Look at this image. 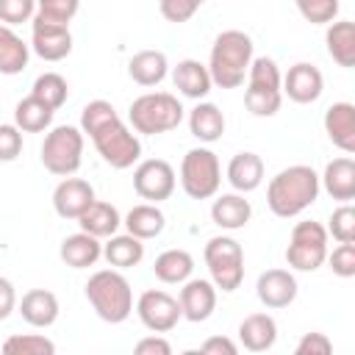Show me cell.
Masks as SVG:
<instances>
[{"mask_svg":"<svg viewBox=\"0 0 355 355\" xmlns=\"http://www.w3.org/2000/svg\"><path fill=\"white\" fill-rule=\"evenodd\" d=\"M319 175L308 164H294L280 169L266 186V205L275 216L291 219L311 208L319 197Z\"/></svg>","mask_w":355,"mask_h":355,"instance_id":"cell-1","label":"cell"},{"mask_svg":"<svg viewBox=\"0 0 355 355\" xmlns=\"http://www.w3.org/2000/svg\"><path fill=\"white\" fill-rule=\"evenodd\" d=\"M252 61V39L244 31H222L214 44H211V55H208V72L211 80L219 89H239L247 78Z\"/></svg>","mask_w":355,"mask_h":355,"instance_id":"cell-2","label":"cell"},{"mask_svg":"<svg viewBox=\"0 0 355 355\" xmlns=\"http://www.w3.org/2000/svg\"><path fill=\"white\" fill-rule=\"evenodd\" d=\"M86 300L108 324H122L133 313V288L119 269H100L86 280Z\"/></svg>","mask_w":355,"mask_h":355,"instance_id":"cell-3","label":"cell"},{"mask_svg":"<svg viewBox=\"0 0 355 355\" xmlns=\"http://www.w3.org/2000/svg\"><path fill=\"white\" fill-rule=\"evenodd\" d=\"M130 128L141 136H158L169 133L183 122V105L169 92H147L136 97L128 108Z\"/></svg>","mask_w":355,"mask_h":355,"instance_id":"cell-4","label":"cell"},{"mask_svg":"<svg viewBox=\"0 0 355 355\" xmlns=\"http://www.w3.org/2000/svg\"><path fill=\"white\" fill-rule=\"evenodd\" d=\"M283 103V75L269 55H258L247 69L244 105L252 116H275Z\"/></svg>","mask_w":355,"mask_h":355,"instance_id":"cell-5","label":"cell"},{"mask_svg":"<svg viewBox=\"0 0 355 355\" xmlns=\"http://www.w3.org/2000/svg\"><path fill=\"white\" fill-rule=\"evenodd\" d=\"M94 141V150L100 153V158L114 166V169H130L139 158H141V141L139 136L119 119V114L108 116L103 125H97L94 130L86 133Z\"/></svg>","mask_w":355,"mask_h":355,"instance_id":"cell-6","label":"cell"},{"mask_svg":"<svg viewBox=\"0 0 355 355\" xmlns=\"http://www.w3.org/2000/svg\"><path fill=\"white\" fill-rule=\"evenodd\" d=\"M42 166L55 178H69L83 161V130L75 125L53 128L42 141Z\"/></svg>","mask_w":355,"mask_h":355,"instance_id":"cell-7","label":"cell"},{"mask_svg":"<svg viewBox=\"0 0 355 355\" xmlns=\"http://www.w3.org/2000/svg\"><path fill=\"white\" fill-rule=\"evenodd\" d=\"M205 266L216 291H236L244 280V250L230 236H214L205 244Z\"/></svg>","mask_w":355,"mask_h":355,"instance_id":"cell-8","label":"cell"},{"mask_svg":"<svg viewBox=\"0 0 355 355\" xmlns=\"http://www.w3.org/2000/svg\"><path fill=\"white\" fill-rule=\"evenodd\" d=\"M180 186L191 200L216 197L222 186V166L216 153L208 147H191L180 161Z\"/></svg>","mask_w":355,"mask_h":355,"instance_id":"cell-9","label":"cell"},{"mask_svg":"<svg viewBox=\"0 0 355 355\" xmlns=\"http://www.w3.org/2000/svg\"><path fill=\"white\" fill-rule=\"evenodd\" d=\"M327 258V230L324 225L305 219L291 227L288 247H286V263L297 272H316Z\"/></svg>","mask_w":355,"mask_h":355,"instance_id":"cell-10","label":"cell"},{"mask_svg":"<svg viewBox=\"0 0 355 355\" xmlns=\"http://www.w3.org/2000/svg\"><path fill=\"white\" fill-rule=\"evenodd\" d=\"M178 186L175 169L164 158H147L133 169V191L147 202H164L172 197Z\"/></svg>","mask_w":355,"mask_h":355,"instance_id":"cell-11","label":"cell"},{"mask_svg":"<svg viewBox=\"0 0 355 355\" xmlns=\"http://www.w3.org/2000/svg\"><path fill=\"white\" fill-rule=\"evenodd\" d=\"M136 313L139 322L153 330V333H169L172 327H178L180 316V302L178 297L161 291V288H150L136 300Z\"/></svg>","mask_w":355,"mask_h":355,"instance_id":"cell-12","label":"cell"},{"mask_svg":"<svg viewBox=\"0 0 355 355\" xmlns=\"http://www.w3.org/2000/svg\"><path fill=\"white\" fill-rule=\"evenodd\" d=\"M31 50L42 61H61L72 53V33L64 22H47L42 17L31 19Z\"/></svg>","mask_w":355,"mask_h":355,"instance_id":"cell-13","label":"cell"},{"mask_svg":"<svg viewBox=\"0 0 355 355\" xmlns=\"http://www.w3.org/2000/svg\"><path fill=\"white\" fill-rule=\"evenodd\" d=\"M322 92H324V78H322L319 67H313L308 61L288 67V72L283 75V94L291 103H300V105L316 103L322 97Z\"/></svg>","mask_w":355,"mask_h":355,"instance_id":"cell-14","label":"cell"},{"mask_svg":"<svg viewBox=\"0 0 355 355\" xmlns=\"http://www.w3.org/2000/svg\"><path fill=\"white\" fill-rule=\"evenodd\" d=\"M297 291H300L297 277L288 269H266L258 275V283H255V294H258L261 305L272 308V311L288 308L297 300Z\"/></svg>","mask_w":355,"mask_h":355,"instance_id":"cell-15","label":"cell"},{"mask_svg":"<svg viewBox=\"0 0 355 355\" xmlns=\"http://www.w3.org/2000/svg\"><path fill=\"white\" fill-rule=\"evenodd\" d=\"M94 189L89 180L83 178H64L55 189H53V208L61 219H78L92 202H94Z\"/></svg>","mask_w":355,"mask_h":355,"instance_id":"cell-16","label":"cell"},{"mask_svg":"<svg viewBox=\"0 0 355 355\" xmlns=\"http://www.w3.org/2000/svg\"><path fill=\"white\" fill-rule=\"evenodd\" d=\"M178 302H180V316L183 319L205 322L216 308V286L211 280H202V277H194V280L189 277V280H183Z\"/></svg>","mask_w":355,"mask_h":355,"instance_id":"cell-17","label":"cell"},{"mask_svg":"<svg viewBox=\"0 0 355 355\" xmlns=\"http://www.w3.org/2000/svg\"><path fill=\"white\" fill-rule=\"evenodd\" d=\"M324 133L341 153H355V105L352 103H333L324 111Z\"/></svg>","mask_w":355,"mask_h":355,"instance_id":"cell-18","label":"cell"},{"mask_svg":"<svg viewBox=\"0 0 355 355\" xmlns=\"http://www.w3.org/2000/svg\"><path fill=\"white\" fill-rule=\"evenodd\" d=\"M19 316L31 324V327H50L58 319V297L47 288H31L22 294V300L17 302Z\"/></svg>","mask_w":355,"mask_h":355,"instance_id":"cell-19","label":"cell"},{"mask_svg":"<svg viewBox=\"0 0 355 355\" xmlns=\"http://www.w3.org/2000/svg\"><path fill=\"white\" fill-rule=\"evenodd\" d=\"M172 83H175V89H178L183 97H189V100H202V97H208V92H211V86H214L208 67L200 64L197 58H183V61H178V67L172 69Z\"/></svg>","mask_w":355,"mask_h":355,"instance_id":"cell-20","label":"cell"},{"mask_svg":"<svg viewBox=\"0 0 355 355\" xmlns=\"http://www.w3.org/2000/svg\"><path fill=\"white\" fill-rule=\"evenodd\" d=\"M58 255L72 269H89L103 258V244H100L97 236H92L86 230H78V233H72L61 241Z\"/></svg>","mask_w":355,"mask_h":355,"instance_id":"cell-21","label":"cell"},{"mask_svg":"<svg viewBox=\"0 0 355 355\" xmlns=\"http://www.w3.org/2000/svg\"><path fill=\"white\" fill-rule=\"evenodd\" d=\"M277 341V322L269 313H250L239 324V344L250 352H266Z\"/></svg>","mask_w":355,"mask_h":355,"instance_id":"cell-22","label":"cell"},{"mask_svg":"<svg viewBox=\"0 0 355 355\" xmlns=\"http://www.w3.org/2000/svg\"><path fill=\"white\" fill-rule=\"evenodd\" d=\"M227 183L239 194H250L263 183V161L258 153H236L227 164Z\"/></svg>","mask_w":355,"mask_h":355,"instance_id":"cell-23","label":"cell"},{"mask_svg":"<svg viewBox=\"0 0 355 355\" xmlns=\"http://www.w3.org/2000/svg\"><path fill=\"white\" fill-rule=\"evenodd\" d=\"M319 186H324V191L333 200H341V202L355 200V161L349 155L333 158L324 166V172L319 178Z\"/></svg>","mask_w":355,"mask_h":355,"instance_id":"cell-24","label":"cell"},{"mask_svg":"<svg viewBox=\"0 0 355 355\" xmlns=\"http://www.w3.org/2000/svg\"><path fill=\"white\" fill-rule=\"evenodd\" d=\"M252 216V205L250 200H244V194L230 191V194H219L211 205V219L214 225H219L222 230H241Z\"/></svg>","mask_w":355,"mask_h":355,"instance_id":"cell-25","label":"cell"},{"mask_svg":"<svg viewBox=\"0 0 355 355\" xmlns=\"http://www.w3.org/2000/svg\"><path fill=\"white\" fill-rule=\"evenodd\" d=\"M169 72V61L161 50H139L130 61H128V75L133 83L150 89L158 86Z\"/></svg>","mask_w":355,"mask_h":355,"instance_id":"cell-26","label":"cell"},{"mask_svg":"<svg viewBox=\"0 0 355 355\" xmlns=\"http://www.w3.org/2000/svg\"><path fill=\"white\" fill-rule=\"evenodd\" d=\"M122 225H125V230H128L130 236L147 241V239H155V236L164 233L166 216H164V211H161L155 202H141V205H133V208L125 214Z\"/></svg>","mask_w":355,"mask_h":355,"instance_id":"cell-27","label":"cell"},{"mask_svg":"<svg viewBox=\"0 0 355 355\" xmlns=\"http://www.w3.org/2000/svg\"><path fill=\"white\" fill-rule=\"evenodd\" d=\"M324 42H327L330 58L338 67H344V69L355 67V25L349 19H333L327 25Z\"/></svg>","mask_w":355,"mask_h":355,"instance_id":"cell-28","label":"cell"},{"mask_svg":"<svg viewBox=\"0 0 355 355\" xmlns=\"http://www.w3.org/2000/svg\"><path fill=\"white\" fill-rule=\"evenodd\" d=\"M78 225H80V230H86V233H92V236H97V239H108V236H114V233L119 230L122 216H119L116 205H111V202H105V200H94V202L78 216Z\"/></svg>","mask_w":355,"mask_h":355,"instance_id":"cell-29","label":"cell"},{"mask_svg":"<svg viewBox=\"0 0 355 355\" xmlns=\"http://www.w3.org/2000/svg\"><path fill=\"white\" fill-rule=\"evenodd\" d=\"M189 130L194 139H200L205 144L219 141L225 133V114L214 103H197L189 111Z\"/></svg>","mask_w":355,"mask_h":355,"instance_id":"cell-30","label":"cell"},{"mask_svg":"<svg viewBox=\"0 0 355 355\" xmlns=\"http://www.w3.org/2000/svg\"><path fill=\"white\" fill-rule=\"evenodd\" d=\"M103 258L108 261V266L114 269H130V266H139L141 258H144V244L141 239L130 236V233H114L108 236V241L103 244Z\"/></svg>","mask_w":355,"mask_h":355,"instance_id":"cell-31","label":"cell"},{"mask_svg":"<svg viewBox=\"0 0 355 355\" xmlns=\"http://www.w3.org/2000/svg\"><path fill=\"white\" fill-rule=\"evenodd\" d=\"M28 58H31V44H25L11 25L0 22V75H19L28 67Z\"/></svg>","mask_w":355,"mask_h":355,"instance_id":"cell-32","label":"cell"},{"mask_svg":"<svg viewBox=\"0 0 355 355\" xmlns=\"http://www.w3.org/2000/svg\"><path fill=\"white\" fill-rule=\"evenodd\" d=\"M53 114H55V108H50L44 100L28 94V97H22V100L17 103V108H14V125H17L22 133H42V130L50 128Z\"/></svg>","mask_w":355,"mask_h":355,"instance_id":"cell-33","label":"cell"},{"mask_svg":"<svg viewBox=\"0 0 355 355\" xmlns=\"http://www.w3.org/2000/svg\"><path fill=\"white\" fill-rule=\"evenodd\" d=\"M191 272H194V258H191V252H186V250H180V247L164 250V252L155 258V263H153V275H155L161 283H169V286L189 280Z\"/></svg>","mask_w":355,"mask_h":355,"instance_id":"cell-34","label":"cell"},{"mask_svg":"<svg viewBox=\"0 0 355 355\" xmlns=\"http://www.w3.org/2000/svg\"><path fill=\"white\" fill-rule=\"evenodd\" d=\"M31 94L39 97V100H44L50 108L58 111V108L67 103V97H69V86H67V80H64L58 72H44V75H39V78L33 80Z\"/></svg>","mask_w":355,"mask_h":355,"instance_id":"cell-35","label":"cell"},{"mask_svg":"<svg viewBox=\"0 0 355 355\" xmlns=\"http://www.w3.org/2000/svg\"><path fill=\"white\" fill-rule=\"evenodd\" d=\"M6 355H53L55 344L42 333H25V336H8L3 341Z\"/></svg>","mask_w":355,"mask_h":355,"instance_id":"cell-36","label":"cell"},{"mask_svg":"<svg viewBox=\"0 0 355 355\" xmlns=\"http://www.w3.org/2000/svg\"><path fill=\"white\" fill-rule=\"evenodd\" d=\"M297 11L311 25H330L338 17V0H294Z\"/></svg>","mask_w":355,"mask_h":355,"instance_id":"cell-37","label":"cell"},{"mask_svg":"<svg viewBox=\"0 0 355 355\" xmlns=\"http://www.w3.org/2000/svg\"><path fill=\"white\" fill-rule=\"evenodd\" d=\"M327 236H333L338 244L344 241H355V208L349 202L338 205L333 214H330V225L324 227Z\"/></svg>","mask_w":355,"mask_h":355,"instance_id":"cell-38","label":"cell"},{"mask_svg":"<svg viewBox=\"0 0 355 355\" xmlns=\"http://www.w3.org/2000/svg\"><path fill=\"white\" fill-rule=\"evenodd\" d=\"M80 0H36V14L47 22H64L69 25V19L78 14Z\"/></svg>","mask_w":355,"mask_h":355,"instance_id":"cell-39","label":"cell"},{"mask_svg":"<svg viewBox=\"0 0 355 355\" xmlns=\"http://www.w3.org/2000/svg\"><path fill=\"white\" fill-rule=\"evenodd\" d=\"M202 3L205 0H158V8H161V17L166 22L180 25V22H189L200 11Z\"/></svg>","mask_w":355,"mask_h":355,"instance_id":"cell-40","label":"cell"},{"mask_svg":"<svg viewBox=\"0 0 355 355\" xmlns=\"http://www.w3.org/2000/svg\"><path fill=\"white\" fill-rule=\"evenodd\" d=\"M333 269V275L338 277H352L355 275V241H344L338 244L333 252L327 250V258H324Z\"/></svg>","mask_w":355,"mask_h":355,"instance_id":"cell-41","label":"cell"},{"mask_svg":"<svg viewBox=\"0 0 355 355\" xmlns=\"http://www.w3.org/2000/svg\"><path fill=\"white\" fill-rule=\"evenodd\" d=\"M36 0H0V22L3 25H19L33 19Z\"/></svg>","mask_w":355,"mask_h":355,"instance_id":"cell-42","label":"cell"},{"mask_svg":"<svg viewBox=\"0 0 355 355\" xmlns=\"http://www.w3.org/2000/svg\"><path fill=\"white\" fill-rule=\"evenodd\" d=\"M22 153V130L17 125H0V161H17Z\"/></svg>","mask_w":355,"mask_h":355,"instance_id":"cell-43","label":"cell"},{"mask_svg":"<svg viewBox=\"0 0 355 355\" xmlns=\"http://www.w3.org/2000/svg\"><path fill=\"white\" fill-rule=\"evenodd\" d=\"M294 352H297V355H330V352H333V341H330L324 333L313 330V333H305V336L297 341Z\"/></svg>","mask_w":355,"mask_h":355,"instance_id":"cell-44","label":"cell"},{"mask_svg":"<svg viewBox=\"0 0 355 355\" xmlns=\"http://www.w3.org/2000/svg\"><path fill=\"white\" fill-rule=\"evenodd\" d=\"M200 352H205V355H236L239 344L230 341L227 336H211V338H205L200 344Z\"/></svg>","mask_w":355,"mask_h":355,"instance_id":"cell-45","label":"cell"},{"mask_svg":"<svg viewBox=\"0 0 355 355\" xmlns=\"http://www.w3.org/2000/svg\"><path fill=\"white\" fill-rule=\"evenodd\" d=\"M133 352L136 355H169L172 352V344L166 338H161V336H147V338L136 341Z\"/></svg>","mask_w":355,"mask_h":355,"instance_id":"cell-46","label":"cell"},{"mask_svg":"<svg viewBox=\"0 0 355 355\" xmlns=\"http://www.w3.org/2000/svg\"><path fill=\"white\" fill-rule=\"evenodd\" d=\"M17 308V288L8 277L0 275V322L11 316V311Z\"/></svg>","mask_w":355,"mask_h":355,"instance_id":"cell-47","label":"cell"}]
</instances>
